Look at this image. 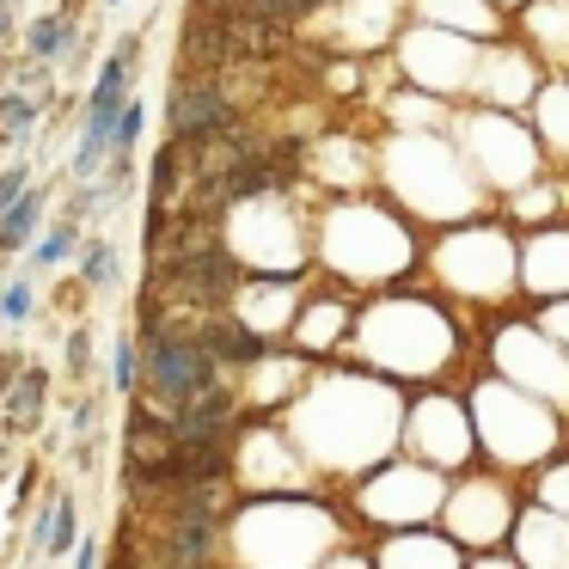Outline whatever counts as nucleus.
Listing matches in <instances>:
<instances>
[{
	"label": "nucleus",
	"mask_w": 569,
	"mask_h": 569,
	"mask_svg": "<svg viewBox=\"0 0 569 569\" xmlns=\"http://www.w3.org/2000/svg\"><path fill=\"white\" fill-rule=\"evenodd\" d=\"M7 471H13V453H7V441H0V483H7Z\"/></svg>",
	"instance_id": "6ab92c4d"
},
{
	"label": "nucleus",
	"mask_w": 569,
	"mask_h": 569,
	"mask_svg": "<svg viewBox=\"0 0 569 569\" xmlns=\"http://www.w3.org/2000/svg\"><path fill=\"white\" fill-rule=\"evenodd\" d=\"M13 38H19V26H13V7H0V50H7Z\"/></svg>",
	"instance_id": "a211bd4d"
},
{
	"label": "nucleus",
	"mask_w": 569,
	"mask_h": 569,
	"mask_svg": "<svg viewBox=\"0 0 569 569\" xmlns=\"http://www.w3.org/2000/svg\"><path fill=\"white\" fill-rule=\"evenodd\" d=\"M104 7H123V0H104Z\"/></svg>",
	"instance_id": "aec40b11"
},
{
	"label": "nucleus",
	"mask_w": 569,
	"mask_h": 569,
	"mask_svg": "<svg viewBox=\"0 0 569 569\" xmlns=\"http://www.w3.org/2000/svg\"><path fill=\"white\" fill-rule=\"evenodd\" d=\"M74 263H80V288H92V295L117 288V246H111V239H87Z\"/></svg>",
	"instance_id": "1a4fd4ad"
},
{
	"label": "nucleus",
	"mask_w": 569,
	"mask_h": 569,
	"mask_svg": "<svg viewBox=\"0 0 569 569\" xmlns=\"http://www.w3.org/2000/svg\"><path fill=\"white\" fill-rule=\"evenodd\" d=\"M26 184H31V166H26V160L0 166V209H7L13 197H26Z\"/></svg>",
	"instance_id": "4468645a"
},
{
	"label": "nucleus",
	"mask_w": 569,
	"mask_h": 569,
	"mask_svg": "<svg viewBox=\"0 0 569 569\" xmlns=\"http://www.w3.org/2000/svg\"><path fill=\"white\" fill-rule=\"evenodd\" d=\"M141 129H148V111H141V104L129 99V104H123V117H117V129H111V160H104V166H129V160H136Z\"/></svg>",
	"instance_id": "9d476101"
},
{
	"label": "nucleus",
	"mask_w": 569,
	"mask_h": 569,
	"mask_svg": "<svg viewBox=\"0 0 569 569\" xmlns=\"http://www.w3.org/2000/svg\"><path fill=\"white\" fill-rule=\"evenodd\" d=\"M166 123H172L178 141H202V136H214V129L239 123V104L214 74H197V68H190L172 87V99H166Z\"/></svg>",
	"instance_id": "f03ea898"
},
{
	"label": "nucleus",
	"mask_w": 569,
	"mask_h": 569,
	"mask_svg": "<svg viewBox=\"0 0 569 569\" xmlns=\"http://www.w3.org/2000/svg\"><path fill=\"white\" fill-rule=\"evenodd\" d=\"M0 331H7V325H0Z\"/></svg>",
	"instance_id": "4be33fe9"
},
{
	"label": "nucleus",
	"mask_w": 569,
	"mask_h": 569,
	"mask_svg": "<svg viewBox=\"0 0 569 569\" xmlns=\"http://www.w3.org/2000/svg\"><path fill=\"white\" fill-rule=\"evenodd\" d=\"M38 117H43V104L31 92H0V148H26Z\"/></svg>",
	"instance_id": "0eeeda50"
},
{
	"label": "nucleus",
	"mask_w": 569,
	"mask_h": 569,
	"mask_svg": "<svg viewBox=\"0 0 569 569\" xmlns=\"http://www.w3.org/2000/svg\"><path fill=\"white\" fill-rule=\"evenodd\" d=\"M31 312H38L31 282H7V288H0V325H26Z\"/></svg>",
	"instance_id": "f8f14e48"
},
{
	"label": "nucleus",
	"mask_w": 569,
	"mask_h": 569,
	"mask_svg": "<svg viewBox=\"0 0 569 569\" xmlns=\"http://www.w3.org/2000/svg\"><path fill=\"white\" fill-rule=\"evenodd\" d=\"M190 7H197V13H251L258 0H190Z\"/></svg>",
	"instance_id": "dca6fc26"
},
{
	"label": "nucleus",
	"mask_w": 569,
	"mask_h": 569,
	"mask_svg": "<svg viewBox=\"0 0 569 569\" xmlns=\"http://www.w3.org/2000/svg\"><path fill=\"white\" fill-rule=\"evenodd\" d=\"M80 246H87V239H80V221H74V214H62V221L31 246V263H38V270H62V263L80 258Z\"/></svg>",
	"instance_id": "6e6552de"
},
{
	"label": "nucleus",
	"mask_w": 569,
	"mask_h": 569,
	"mask_svg": "<svg viewBox=\"0 0 569 569\" xmlns=\"http://www.w3.org/2000/svg\"><path fill=\"white\" fill-rule=\"evenodd\" d=\"M80 539V502L74 490H50L38 502V520H31V563H56V557H68Z\"/></svg>",
	"instance_id": "7ed1b4c3"
},
{
	"label": "nucleus",
	"mask_w": 569,
	"mask_h": 569,
	"mask_svg": "<svg viewBox=\"0 0 569 569\" xmlns=\"http://www.w3.org/2000/svg\"><path fill=\"white\" fill-rule=\"evenodd\" d=\"M111 386L117 392H136L141 386V343L136 337H117L111 343Z\"/></svg>",
	"instance_id": "9b49d317"
},
{
	"label": "nucleus",
	"mask_w": 569,
	"mask_h": 569,
	"mask_svg": "<svg viewBox=\"0 0 569 569\" xmlns=\"http://www.w3.org/2000/svg\"><path fill=\"white\" fill-rule=\"evenodd\" d=\"M19 368H26V356H19V349H0V392L19 380Z\"/></svg>",
	"instance_id": "f3484780"
},
{
	"label": "nucleus",
	"mask_w": 569,
	"mask_h": 569,
	"mask_svg": "<svg viewBox=\"0 0 569 569\" xmlns=\"http://www.w3.org/2000/svg\"><path fill=\"white\" fill-rule=\"evenodd\" d=\"M62 361H68V380H87L92 373V325H74V331H68Z\"/></svg>",
	"instance_id": "ddd939ff"
},
{
	"label": "nucleus",
	"mask_w": 569,
	"mask_h": 569,
	"mask_svg": "<svg viewBox=\"0 0 569 569\" xmlns=\"http://www.w3.org/2000/svg\"><path fill=\"white\" fill-rule=\"evenodd\" d=\"M68 557H74L80 569H92V563H104V545H99V539H92V532H87V539H74V551H68Z\"/></svg>",
	"instance_id": "2eb2a0df"
},
{
	"label": "nucleus",
	"mask_w": 569,
	"mask_h": 569,
	"mask_svg": "<svg viewBox=\"0 0 569 569\" xmlns=\"http://www.w3.org/2000/svg\"><path fill=\"white\" fill-rule=\"evenodd\" d=\"M43 405H50V368L26 361V368H19V380L0 392V422H7V435L43 429Z\"/></svg>",
	"instance_id": "20e7f679"
},
{
	"label": "nucleus",
	"mask_w": 569,
	"mask_h": 569,
	"mask_svg": "<svg viewBox=\"0 0 569 569\" xmlns=\"http://www.w3.org/2000/svg\"><path fill=\"white\" fill-rule=\"evenodd\" d=\"M221 373L227 368L209 356V343L197 337V325L148 319V331H141V386H136V392L148 398L153 410L172 417L178 405H190L197 392H209Z\"/></svg>",
	"instance_id": "f257e3e1"
},
{
	"label": "nucleus",
	"mask_w": 569,
	"mask_h": 569,
	"mask_svg": "<svg viewBox=\"0 0 569 569\" xmlns=\"http://www.w3.org/2000/svg\"><path fill=\"white\" fill-rule=\"evenodd\" d=\"M43 209H50V184H26V197H13L0 209V251H31L43 227Z\"/></svg>",
	"instance_id": "39448f33"
},
{
	"label": "nucleus",
	"mask_w": 569,
	"mask_h": 569,
	"mask_svg": "<svg viewBox=\"0 0 569 569\" xmlns=\"http://www.w3.org/2000/svg\"><path fill=\"white\" fill-rule=\"evenodd\" d=\"M74 50H80V43H74V13H43V19H31V31H26V56H38V62L62 68Z\"/></svg>",
	"instance_id": "423d86ee"
},
{
	"label": "nucleus",
	"mask_w": 569,
	"mask_h": 569,
	"mask_svg": "<svg viewBox=\"0 0 569 569\" xmlns=\"http://www.w3.org/2000/svg\"><path fill=\"white\" fill-rule=\"evenodd\" d=\"M0 7H13V0H0Z\"/></svg>",
	"instance_id": "412c9836"
}]
</instances>
